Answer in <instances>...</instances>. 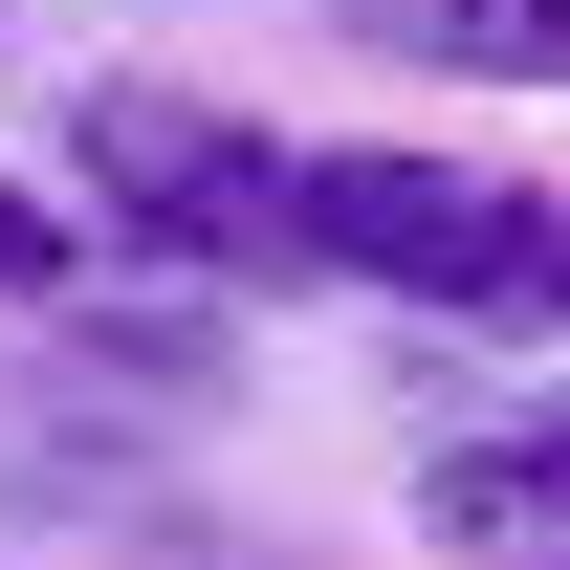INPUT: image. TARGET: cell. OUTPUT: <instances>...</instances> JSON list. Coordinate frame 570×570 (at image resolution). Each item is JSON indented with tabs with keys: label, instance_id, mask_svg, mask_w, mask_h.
<instances>
[{
	"label": "cell",
	"instance_id": "obj_1",
	"mask_svg": "<svg viewBox=\"0 0 570 570\" xmlns=\"http://www.w3.org/2000/svg\"><path fill=\"white\" fill-rule=\"evenodd\" d=\"M285 264L352 285V307H417V330L570 352V176H504V154L285 132Z\"/></svg>",
	"mask_w": 570,
	"mask_h": 570
},
{
	"label": "cell",
	"instance_id": "obj_2",
	"mask_svg": "<svg viewBox=\"0 0 570 570\" xmlns=\"http://www.w3.org/2000/svg\"><path fill=\"white\" fill-rule=\"evenodd\" d=\"M67 154H88L67 176L88 242H154V264H198V285H307L285 264V132L198 110V88H88Z\"/></svg>",
	"mask_w": 570,
	"mask_h": 570
},
{
	"label": "cell",
	"instance_id": "obj_3",
	"mask_svg": "<svg viewBox=\"0 0 570 570\" xmlns=\"http://www.w3.org/2000/svg\"><path fill=\"white\" fill-rule=\"evenodd\" d=\"M330 22L439 88H570V0H330Z\"/></svg>",
	"mask_w": 570,
	"mask_h": 570
},
{
	"label": "cell",
	"instance_id": "obj_4",
	"mask_svg": "<svg viewBox=\"0 0 570 570\" xmlns=\"http://www.w3.org/2000/svg\"><path fill=\"white\" fill-rule=\"evenodd\" d=\"M439 549L461 570H570V461L549 439H461L439 461Z\"/></svg>",
	"mask_w": 570,
	"mask_h": 570
},
{
	"label": "cell",
	"instance_id": "obj_5",
	"mask_svg": "<svg viewBox=\"0 0 570 570\" xmlns=\"http://www.w3.org/2000/svg\"><path fill=\"white\" fill-rule=\"evenodd\" d=\"M0 307H88V219H67V176H22V154H0Z\"/></svg>",
	"mask_w": 570,
	"mask_h": 570
},
{
	"label": "cell",
	"instance_id": "obj_6",
	"mask_svg": "<svg viewBox=\"0 0 570 570\" xmlns=\"http://www.w3.org/2000/svg\"><path fill=\"white\" fill-rule=\"evenodd\" d=\"M527 439H549V461H570V395H549V417H527Z\"/></svg>",
	"mask_w": 570,
	"mask_h": 570
}]
</instances>
